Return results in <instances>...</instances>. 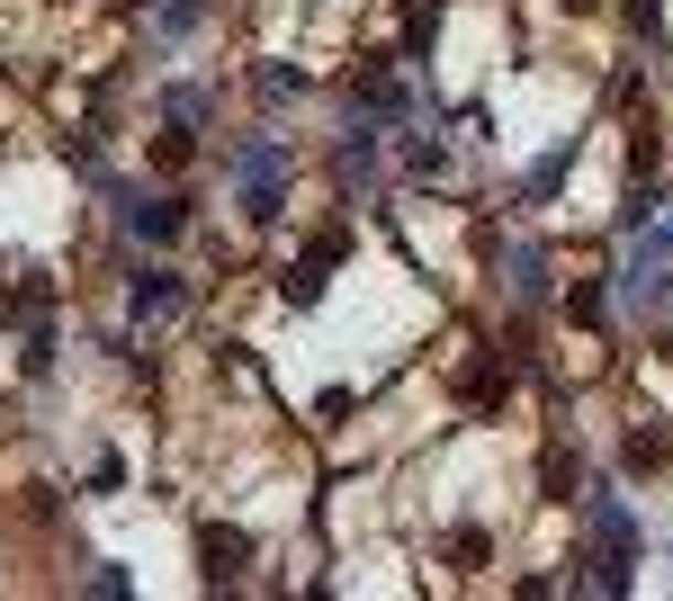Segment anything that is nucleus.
Here are the masks:
<instances>
[{
	"instance_id": "nucleus-2",
	"label": "nucleus",
	"mask_w": 673,
	"mask_h": 601,
	"mask_svg": "<svg viewBox=\"0 0 673 601\" xmlns=\"http://www.w3.org/2000/svg\"><path fill=\"white\" fill-rule=\"evenodd\" d=\"M243 566V529H207V575H234Z\"/></svg>"
},
{
	"instance_id": "nucleus-4",
	"label": "nucleus",
	"mask_w": 673,
	"mask_h": 601,
	"mask_svg": "<svg viewBox=\"0 0 673 601\" xmlns=\"http://www.w3.org/2000/svg\"><path fill=\"white\" fill-rule=\"evenodd\" d=\"M135 234H153V243H171V234H180V207H135Z\"/></svg>"
},
{
	"instance_id": "nucleus-1",
	"label": "nucleus",
	"mask_w": 673,
	"mask_h": 601,
	"mask_svg": "<svg viewBox=\"0 0 673 601\" xmlns=\"http://www.w3.org/2000/svg\"><path fill=\"white\" fill-rule=\"evenodd\" d=\"M171 305H180V288H171L162 270H153V279H135V314H171Z\"/></svg>"
},
{
	"instance_id": "nucleus-3",
	"label": "nucleus",
	"mask_w": 673,
	"mask_h": 601,
	"mask_svg": "<svg viewBox=\"0 0 673 601\" xmlns=\"http://www.w3.org/2000/svg\"><path fill=\"white\" fill-rule=\"evenodd\" d=\"M197 19H207V0H162V36H189Z\"/></svg>"
}]
</instances>
